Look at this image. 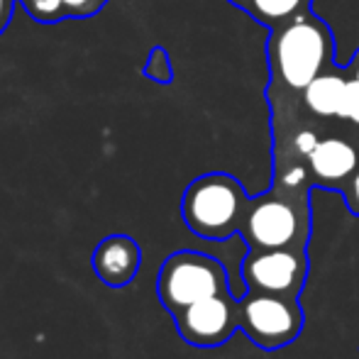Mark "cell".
Returning a JSON list of instances; mask_svg holds the SVG:
<instances>
[{"label": "cell", "mask_w": 359, "mask_h": 359, "mask_svg": "<svg viewBox=\"0 0 359 359\" xmlns=\"http://www.w3.org/2000/svg\"><path fill=\"white\" fill-rule=\"evenodd\" d=\"M269 83L291 93H301L316 76L335 67V37L332 29L316 13L269 29L266 42Z\"/></svg>", "instance_id": "1"}, {"label": "cell", "mask_w": 359, "mask_h": 359, "mask_svg": "<svg viewBox=\"0 0 359 359\" xmlns=\"http://www.w3.org/2000/svg\"><path fill=\"white\" fill-rule=\"evenodd\" d=\"M250 196L245 186L225 171H210L194 179L181 198V217L203 240H227L242 230Z\"/></svg>", "instance_id": "2"}, {"label": "cell", "mask_w": 359, "mask_h": 359, "mask_svg": "<svg viewBox=\"0 0 359 359\" xmlns=\"http://www.w3.org/2000/svg\"><path fill=\"white\" fill-rule=\"evenodd\" d=\"M240 235L250 250H306L311 240V194L271 186L266 194L250 198Z\"/></svg>", "instance_id": "3"}, {"label": "cell", "mask_w": 359, "mask_h": 359, "mask_svg": "<svg viewBox=\"0 0 359 359\" xmlns=\"http://www.w3.org/2000/svg\"><path fill=\"white\" fill-rule=\"evenodd\" d=\"M227 271L222 262L201 252H176L166 257L156 279V296L161 306L176 316L186 306L227 291Z\"/></svg>", "instance_id": "4"}, {"label": "cell", "mask_w": 359, "mask_h": 359, "mask_svg": "<svg viewBox=\"0 0 359 359\" xmlns=\"http://www.w3.org/2000/svg\"><path fill=\"white\" fill-rule=\"evenodd\" d=\"M303 308L298 296L250 291L240 298V330L259 350H284L303 332Z\"/></svg>", "instance_id": "5"}, {"label": "cell", "mask_w": 359, "mask_h": 359, "mask_svg": "<svg viewBox=\"0 0 359 359\" xmlns=\"http://www.w3.org/2000/svg\"><path fill=\"white\" fill-rule=\"evenodd\" d=\"M308 252L298 247L250 250L242 262V279L250 291L301 296L308 279Z\"/></svg>", "instance_id": "6"}, {"label": "cell", "mask_w": 359, "mask_h": 359, "mask_svg": "<svg viewBox=\"0 0 359 359\" xmlns=\"http://www.w3.org/2000/svg\"><path fill=\"white\" fill-rule=\"evenodd\" d=\"M176 330L194 347H220L240 330V301L227 291L186 306L174 316Z\"/></svg>", "instance_id": "7"}, {"label": "cell", "mask_w": 359, "mask_h": 359, "mask_svg": "<svg viewBox=\"0 0 359 359\" xmlns=\"http://www.w3.org/2000/svg\"><path fill=\"white\" fill-rule=\"evenodd\" d=\"M359 166V144L345 135H323L308 156L313 186L325 191H342Z\"/></svg>", "instance_id": "8"}, {"label": "cell", "mask_w": 359, "mask_h": 359, "mask_svg": "<svg viewBox=\"0 0 359 359\" xmlns=\"http://www.w3.org/2000/svg\"><path fill=\"white\" fill-rule=\"evenodd\" d=\"M142 264V250L130 235H108L98 242L90 255L95 276L110 288H125L133 284Z\"/></svg>", "instance_id": "9"}, {"label": "cell", "mask_w": 359, "mask_h": 359, "mask_svg": "<svg viewBox=\"0 0 359 359\" xmlns=\"http://www.w3.org/2000/svg\"><path fill=\"white\" fill-rule=\"evenodd\" d=\"M347 83L350 74L345 67H332L311 81L301 90V100L316 118L320 120H342V105H345Z\"/></svg>", "instance_id": "10"}, {"label": "cell", "mask_w": 359, "mask_h": 359, "mask_svg": "<svg viewBox=\"0 0 359 359\" xmlns=\"http://www.w3.org/2000/svg\"><path fill=\"white\" fill-rule=\"evenodd\" d=\"M29 20L39 25H59L64 20H86L98 15L110 0H18Z\"/></svg>", "instance_id": "11"}, {"label": "cell", "mask_w": 359, "mask_h": 359, "mask_svg": "<svg viewBox=\"0 0 359 359\" xmlns=\"http://www.w3.org/2000/svg\"><path fill=\"white\" fill-rule=\"evenodd\" d=\"M313 0H252L250 8L245 10L255 22L264 25L266 29H274L284 22L301 18L311 13Z\"/></svg>", "instance_id": "12"}, {"label": "cell", "mask_w": 359, "mask_h": 359, "mask_svg": "<svg viewBox=\"0 0 359 359\" xmlns=\"http://www.w3.org/2000/svg\"><path fill=\"white\" fill-rule=\"evenodd\" d=\"M142 74L147 76L149 81L159 86H169L174 81V64H171V57L164 47H151L149 54H147V62L142 67Z\"/></svg>", "instance_id": "13"}, {"label": "cell", "mask_w": 359, "mask_h": 359, "mask_svg": "<svg viewBox=\"0 0 359 359\" xmlns=\"http://www.w3.org/2000/svg\"><path fill=\"white\" fill-rule=\"evenodd\" d=\"M342 123H350L359 130V81L350 79L345 93V105H342Z\"/></svg>", "instance_id": "14"}, {"label": "cell", "mask_w": 359, "mask_h": 359, "mask_svg": "<svg viewBox=\"0 0 359 359\" xmlns=\"http://www.w3.org/2000/svg\"><path fill=\"white\" fill-rule=\"evenodd\" d=\"M342 198H345V203H347V208H350V213L352 215H357L359 217V166L355 169V174L347 179V184L342 186Z\"/></svg>", "instance_id": "15"}, {"label": "cell", "mask_w": 359, "mask_h": 359, "mask_svg": "<svg viewBox=\"0 0 359 359\" xmlns=\"http://www.w3.org/2000/svg\"><path fill=\"white\" fill-rule=\"evenodd\" d=\"M15 3H18V0H0V34H3L5 29H8V25L13 22Z\"/></svg>", "instance_id": "16"}, {"label": "cell", "mask_w": 359, "mask_h": 359, "mask_svg": "<svg viewBox=\"0 0 359 359\" xmlns=\"http://www.w3.org/2000/svg\"><path fill=\"white\" fill-rule=\"evenodd\" d=\"M347 74H350V79H355V81H359V49L355 52V57H352V62L347 64Z\"/></svg>", "instance_id": "17"}, {"label": "cell", "mask_w": 359, "mask_h": 359, "mask_svg": "<svg viewBox=\"0 0 359 359\" xmlns=\"http://www.w3.org/2000/svg\"><path fill=\"white\" fill-rule=\"evenodd\" d=\"M227 3H230V5H235V8H240L242 13H245V10L250 8V3H252V0H227Z\"/></svg>", "instance_id": "18"}]
</instances>
